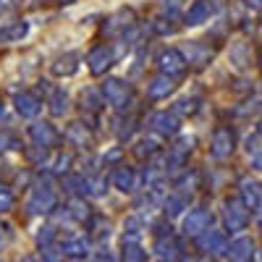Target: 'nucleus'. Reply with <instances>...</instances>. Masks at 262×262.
Listing matches in <instances>:
<instances>
[{"mask_svg":"<svg viewBox=\"0 0 262 262\" xmlns=\"http://www.w3.org/2000/svg\"><path fill=\"white\" fill-rule=\"evenodd\" d=\"M226 254H228V259H231V262H252L254 244L249 242L247 236H242V238H236V242H231V244H228Z\"/></svg>","mask_w":262,"mask_h":262,"instance_id":"nucleus-11","label":"nucleus"},{"mask_svg":"<svg viewBox=\"0 0 262 262\" xmlns=\"http://www.w3.org/2000/svg\"><path fill=\"white\" fill-rule=\"evenodd\" d=\"M184 196H179V194H170V196H165V215H179L181 210H184Z\"/></svg>","mask_w":262,"mask_h":262,"instance_id":"nucleus-31","label":"nucleus"},{"mask_svg":"<svg viewBox=\"0 0 262 262\" xmlns=\"http://www.w3.org/2000/svg\"><path fill=\"white\" fill-rule=\"evenodd\" d=\"M259 63H262V55H259Z\"/></svg>","mask_w":262,"mask_h":262,"instance_id":"nucleus-49","label":"nucleus"},{"mask_svg":"<svg viewBox=\"0 0 262 262\" xmlns=\"http://www.w3.org/2000/svg\"><path fill=\"white\" fill-rule=\"evenodd\" d=\"M257 262H262V249H259V252H257Z\"/></svg>","mask_w":262,"mask_h":262,"instance_id":"nucleus-45","label":"nucleus"},{"mask_svg":"<svg viewBox=\"0 0 262 262\" xmlns=\"http://www.w3.org/2000/svg\"><path fill=\"white\" fill-rule=\"evenodd\" d=\"M60 3H74V0H60Z\"/></svg>","mask_w":262,"mask_h":262,"instance_id":"nucleus-47","label":"nucleus"},{"mask_svg":"<svg viewBox=\"0 0 262 262\" xmlns=\"http://www.w3.org/2000/svg\"><path fill=\"white\" fill-rule=\"evenodd\" d=\"M50 113H53L55 118H60V116L69 113V97H66L63 90H55V92H53V97H50Z\"/></svg>","mask_w":262,"mask_h":262,"instance_id":"nucleus-24","label":"nucleus"},{"mask_svg":"<svg viewBox=\"0 0 262 262\" xmlns=\"http://www.w3.org/2000/svg\"><path fill=\"white\" fill-rule=\"evenodd\" d=\"M158 69L163 71V76H181L184 71H186V58H184V53L181 50H176V48H165V50H160V55H158Z\"/></svg>","mask_w":262,"mask_h":262,"instance_id":"nucleus-4","label":"nucleus"},{"mask_svg":"<svg viewBox=\"0 0 262 262\" xmlns=\"http://www.w3.org/2000/svg\"><path fill=\"white\" fill-rule=\"evenodd\" d=\"M238 186H242V200H244V205H247L249 210H259V207H262V189H259V184L252 181V179H242V181H238Z\"/></svg>","mask_w":262,"mask_h":262,"instance_id":"nucleus-12","label":"nucleus"},{"mask_svg":"<svg viewBox=\"0 0 262 262\" xmlns=\"http://www.w3.org/2000/svg\"><path fill=\"white\" fill-rule=\"evenodd\" d=\"M0 149H21V144L13 134H0Z\"/></svg>","mask_w":262,"mask_h":262,"instance_id":"nucleus-34","label":"nucleus"},{"mask_svg":"<svg viewBox=\"0 0 262 262\" xmlns=\"http://www.w3.org/2000/svg\"><path fill=\"white\" fill-rule=\"evenodd\" d=\"M27 155H29V160H32V163H39V165H42V163L48 160V149H42V147H37V149H29Z\"/></svg>","mask_w":262,"mask_h":262,"instance_id":"nucleus-35","label":"nucleus"},{"mask_svg":"<svg viewBox=\"0 0 262 262\" xmlns=\"http://www.w3.org/2000/svg\"><path fill=\"white\" fill-rule=\"evenodd\" d=\"M66 186H71V191H76V194H90L92 191L90 179H84V176H66Z\"/></svg>","mask_w":262,"mask_h":262,"instance_id":"nucleus-29","label":"nucleus"},{"mask_svg":"<svg viewBox=\"0 0 262 262\" xmlns=\"http://www.w3.org/2000/svg\"><path fill=\"white\" fill-rule=\"evenodd\" d=\"M69 163H71V155H60V158L55 160V170H58V173H63L66 168H69Z\"/></svg>","mask_w":262,"mask_h":262,"instance_id":"nucleus-36","label":"nucleus"},{"mask_svg":"<svg viewBox=\"0 0 262 262\" xmlns=\"http://www.w3.org/2000/svg\"><path fill=\"white\" fill-rule=\"evenodd\" d=\"M29 32V24L27 21H11V24H3L0 27V45H8V42H21Z\"/></svg>","mask_w":262,"mask_h":262,"instance_id":"nucleus-13","label":"nucleus"},{"mask_svg":"<svg viewBox=\"0 0 262 262\" xmlns=\"http://www.w3.org/2000/svg\"><path fill=\"white\" fill-rule=\"evenodd\" d=\"M257 134H259V137H262V121H259V123H257Z\"/></svg>","mask_w":262,"mask_h":262,"instance_id":"nucleus-44","label":"nucleus"},{"mask_svg":"<svg viewBox=\"0 0 262 262\" xmlns=\"http://www.w3.org/2000/svg\"><path fill=\"white\" fill-rule=\"evenodd\" d=\"M184 58H186V63L196 66V69H202V66H207V63L212 60V50L205 48V45H200V42H189Z\"/></svg>","mask_w":262,"mask_h":262,"instance_id":"nucleus-18","label":"nucleus"},{"mask_svg":"<svg viewBox=\"0 0 262 262\" xmlns=\"http://www.w3.org/2000/svg\"><path fill=\"white\" fill-rule=\"evenodd\" d=\"M63 254H69V257H84L86 254V242H84V238H69V242L63 244Z\"/></svg>","mask_w":262,"mask_h":262,"instance_id":"nucleus-27","label":"nucleus"},{"mask_svg":"<svg viewBox=\"0 0 262 262\" xmlns=\"http://www.w3.org/2000/svg\"><path fill=\"white\" fill-rule=\"evenodd\" d=\"M131 24H134V13L131 11H118V13H113L111 18H107L105 32L107 34H118V32H126Z\"/></svg>","mask_w":262,"mask_h":262,"instance_id":"nucleus-20","label":"nucleus"},{"mask_svg":"<svg viewBox=\"0 0 262 262\" xmlns=\"http://www.w3.org/2000/svg\"><path fill=\"white\" fill-rule=\"evenodd\" d=\"M97 262H113L111 254H97Z\"/></svg>","mask_w":262,"mask_h":262,"instance_id":"nucleus-43","label":"nucleus"},{"mask_svg":"<svg viewBox=\"0 0 262 262\" xmlns=\"http://www.w3.org/2000/svg\"><path fill=\"white\" fill-rule=\"evenodd\" d=\"M71 215L76 217V221H86V217H90V207L84 205V200H74L71 202Z\"/></svg>","mask_w":262,"mask_h":262,"instance_id":"nucleus-33","label":"nucleus"},{"mask_svg":"<svg viewBox=\"0 0 262 262\" xmlns=\"http://www.w3.org/2000/svg\"><path fill=\"white\" fill-rule=\"evenodd\" d=\"M102 102H105L102 90H100V92H97V90H84V92H81V107H86V111L97 113L100 107H102Z\"/></svg>","mask_w":262,"mask_h":262,"instance_id":"nucleus-23","label":"nucleus"},{"mask_svg":"<svg viewBox=\"0 0 262 262\" xmlns=\"http://www.w3.org/2000/svg\"><path fill=\"white\" fill-rule=\"evenodd\" d=\"M102 97L111 102L116 111H128L131 102H134V90L121 79H107L102 84Z\"/></svg>","mask_w":262,"mask_h":262,"instance_id":"nucleus-1","label":"nucleus"},{"mask_svg":"<svg viewBox=\"0 0 262 262\" xmlns=\"http://www.w3.org/2000/svg\"><path fill=\"white\" fill-rule=\"evenodd\" d=\"M210 212L207 210H191L186 217H184V231L186 233H205L207 226H210Z\"/></svg>","mask_w":262,"mask_h":262,"instance_id":"nucleus-14","label":"nucleus"},{"mask_svg":"<svg viewBox=\"0 0 262 262\" xmlns=\"http://www.w3.org/2000/svg\"><path fill=\"white\" fill-rule=\"evenodd\" d=\"M123 262H144V252H142L137 244L126 242V244H123Z\"/></svg>","mask_w":262,"mask_h":262,"instance_id":"nucleus-30","label":"nucleus"},{"mask_svg":"<svg viewBox=\"0 0 262 262\" xmlns=\"http://www.w3.org/2000/svg\"><path fill=\"white\" fill-rule=\"evenodd\" d=\"M217 3L215 0H194V3L189 6L186 16H184V24L186 27H200L205 24V21H210V16L215 13Z\"/></svg>","mask_w":262,"mask_h":262,"instance_id":"nucleus-7","label":"nucleus"},{"mask_svg":"<svg viewBox=\"0 0 262 262\" xmlns=\"http://www.w3.org/2000/svg\"><path fill=\"white\" fill-rule=\"evenodd\" d=\"M259 231H262V221H259Z\"/></svg>","mask_w":262,"mask_h":262,"instance_id":"nucleus-48","label":"nucleus"},{"mask_svg":"<svg viewBox=\"0 0 262 262\" xmlns=\"http://www.w3.org/2000/svg\"><path fill=\"white\" fill-rule=\"evenodd\" d=\"M27 207L29 212H50L55 207V191L50 186H34Z\"/></svg>","mask_w":262,"mask_h":262,"instance_id":"nucleus-8","label":"nucleus"},{"mask_svg":"<svg viewBox=\"0 0 262 262\" xmlns=\"http://www.w3.org/2000/svg\"><path fill=\"white\" fill-rule=\"evenodd\" d=\"M149 128L160 137H176L179 128H181V121L176 113H168V111H160V113H152L149 116Z\"/></svg>","mask_w":262,"mask_h":262,"instance_id":"nucleus-6","label":"nucleus"},{"mask_svg":"<svg viewBox=\"0 0 262 262\" xmlns=\"http://www.w3.org/2000/svg\"><path fill=\"white\" fill-rule=\"evenodd\" d=\"M113 186L118 189V191H134V186H137V173H134V168H126V165H118L116 170H113Z\"/></svg>","mask_w":262,"mask_h":262,"instance_id":"nucleus-16","label":"nucleus"},{"mask_svg":"<svg viewBox=\"0 0 262 262\" xmlns=\"http://www.w3.org/2000/svg\"><path fill=\"white\" fill-rule=\"evenodd\" d=\"M236 149V134L231 126H217L212 131V142H210V155L215 160H228Z\"/></svg>","mask_w":262,"mask_h":262,"instance_id":"nucleus-2","label":"nucleus"},{"mask_svg":"<svg viewBox=\"0 0 262 262\" xmlns=\"http://www.w3.org/2000/svg\"><path fill=\"white\" fill-rule=\"evenodd\" d=\"M163 3H165V6H170V8H179V6L184 3V0H163Z\"/></svg>","mask_w":262,"mask_h":262,"instance_id":"nucleus-40","label":"nucleus"},{"mask_svg":"<svg viewBox=\"0 0 262 262\" xmlns=\"http://www.w3.org/2000/svg\"><path fill=\"white\" fill-rule=\"evenodd\" d=\"M158 149H160V147L152 142V139H142V142H137V147H134V155H137L139 160H144V158L149 160L152 155H158Z\"/></svg>","mask_w":262,"mask_h":262,"instance_id":"nucleus-26","label":"nucleus"},{"mask_svg":"<svg viewBox=\"0 0 262 262\" xmlns=\"http://www.w3.org/2000/svg\"><path fill=\"white\" fill-rule=\"evenodd\" d=\"M13 105H16V111H18L21 118H34V116L42 111L39 97H34L32 92H18L16 100H13Z\"/></svg>","mask_w":262,"mask_h":262,"instance_id":"nucleus-10","label":"nucleus"},{"mask_svg":"<svg viewBox=\"0 0 262 262\" xmlns=\"http://www.w3.org/2000/svg\"><path fill=\"white\" fill-rule=\"evenodd\" d=\"M223 217L231 231H244L249 223V207L244 205L242 196H228L223 202Z\"/></svg>","mask_w":262,"mask_h":262,"instance_id":"nucleus-3","label":"nucleus"},{"mask_svg":"<svg viewBox=\"0 0 262 262\" xmlns=\"http://www.w3.org/2000/svg\"><path fill=\"white\" fill-rule=\"evenodd\" d=\"M247 6L254 8V11H262V0H247Z\"/></svg>","mask_w":262,"mask_h":262,"instance_id":"nucleus-39","label":"nucleus"},{"mask_svg":"<svg viewBox=\"0 0 262 262\" xmlns=\"http://www.w3.org/2000/svg\"><path fill=\"white\" fill-rule=\"evenodd\" d=\"M50 71H53L55 76H74V74L79 71V55L66 53V55L55 58V63L50 66Z\"/></svg>","mask_w":262,"mask_h":262,"instance_id":"nucleus-19","label":"nucleus"},{"mask_svg":"<svg viewBox=\"0 0 262 262\" xmlns=\"http://www.w3.org/2000/svg\"><path fill=\"white\" fill-rule=\"evenodd\" d=\"M50 238H53V228H50V226H48V228H42V233H39V244H48Z\"/></svg>","mask_w":262,"mask_h":262,"instance_id":"nucleus-37","label":"nucleus"},{"mask_svg":"<svg viewBox=\"0 0 262 262\" xmlns=\"http://www.w3.org/2000/svg\"><path fill=\"white\" fill-rule=\"evenodd\" d=\"M173 90H176V84H173L170 76H155V79L147 84V97H149V100H163V97H168Z\"/></svg>","mask_w":262,"mask_h":262,"instance_id":"nucleus-17","label":"nucleus"},{"mask_svg":"<svg viewBox=\"0 0 262 262\" xmlns=\"http://www.w3.org/2000/svg\"><path fill=\"white\" fill-rule=\"evenodd\" d=\"M86 63H90V71L95 76H102L111 66L116 63V50L111 45H97L90 50V55H86Z\"/></svg>","mask_w":262,"mask_h":262,"instance_id":"nucleus-5","label":"nucleus"},{"mask_svg":"<svg viewBox=\"0 0 262 262\" xmlns=\"http://www.w3.org/2000/svg\"><path fill=\"white\" fill-rule=\"evenodd\" d=\"M29 137H32V142H34V147H42V149H50L60 137H58V131L50 126V123H32L29 126Z\"/></svg>","mask_w":262,"mask_h":262,"instance_id":"nucleus-9","label":"nucleus"},{"mask_svg":"<svg viewBox=\"0 0 262 262\" xmlns=\"http://www.w3.org/2000/svg\"><path fill=\"white\" fill-rule=\"evenodd\" d=\"M252 165H254V168H257V170H262V152H259V155H257V158H254V163H252Z\"/></svg>","mask_w":262,"mask_h":262,"instance_id":"nucleus-42","label":"nucleus"},{"mask_svg":"<svg viewBox=\"0 0 262 262\" xmlns=\"http://www.w3.org/2000/svg\"><path fill=\"white\" fill-rule=\"evenodd\" d=\"M231 63L236 66V69H247V66L252 63V53H249L247 42H236V45L231 48Z\"/></svg>","mask_w":262,"mask_h":262,"instance_id":"nucleus-22","label":"nucleus"},{"mask_svg":"<svg viewBox=\"0 0 262 262\" xmlns=\"http://www.w3.org/2000/svg\"><path fill=\"white\" fill-rule=\"evenodd\" d=\"M21 262H34V259H32V257H27V259H21Z\"/></svg>","mask_w":262,"mask_h":262,"instance_id":"nucleus-46","label":"nucleus"},{"mask_svg":"<svg viewBox=\"0 0 262 262\" xmlns=\"http://www.w3.org/2000/svg\"><path fill=\"white\" fill-rule=\"evenodd\" d=\"M45 259H48V262H58L60 257L55 254V249H45Z\"/></svg>","mask_w":262,"mask_h":262,"instance_id":"nucleus-38","label":"nucleus"},{"mask_svg":"<svg viewBox=\"0 0 262 262\" xmlns=\"http://www.w3.org/2000/svg\"><path fill=\"white\" fill-rule=\"evenodd\" d=\"M11 207H13V191L11 186L0 184V212H8Z\"/></svg>","mask_w":262,"mask_h":262,"instance_id":"nucleus-32","label":"nucleus"},{"mask_svg":"<svg viewBox=\"0 0 262 262\" xmlns=\"http://www.w3.org/2000/svg\"><path fill=\"white\" fill-rule=\"evenodd\" d=\"M200 247L205 252H221L226 247V236L221 231H205L202 238H200Z\"/></svg>","mask_w":262,"mask_h":262,"instance_id":"nucleus-21","label":"nucleus"},{"mask_svg":"<svg viewBox=\"0 0 262 262\" xmlns=\"http://www.w3.org/2000/svg\"><path fill=\"white\" fill-rule=\"evenodd\" d=\"M66 139H69L74 147H90L92 144V131L81 121H74V123H69V128H66Z\"/></svg>","mask_w":262,"mask_h":262,"instance_id":"nucleus-15","label":"nucleus"},{"mask_svg":"<svg viewBox=\"0 0 262 262\" xmlns=\"http://www.w3.org/2000/svg\"><path fill=\"white\" fill-rule=\"evenodd\" d=\"M196 111H200V97H184L173 107V113H181V116H194Z\"/></svg>","mask_w":262,"mask_h":262,"instance_id":"nucleus-25","label":"nucleus"},{"mask_svg":"<svg viewBox=\"0 0 262 262\" xmlns=\"http://www.w3.org/2000/svg\"><path fill=\"white\" fill-rule=\"evenodd\" d=\"M6 238H8V228H6V226H0V244H3Z\"/></svg>","mask_w":262,"mask_h":262,"instance_id":"nucleus-41","label":"nucleus"},{"mask_svg":"<svg viewBox=\"0 0 262 262\" xmlns=\"http://www.w3.org/2000/svg\"><path fill=\"white\" fill-rule=\"evenodd\" d=\"M152 32L160 34V37H168V34H176L179 27L173 24L170 18H155V21H152Z\"/></svg>","mask_w":262,"mask_h":262,"instance_id":"nucleus-28","label":"nucleus"}]
</instances>
